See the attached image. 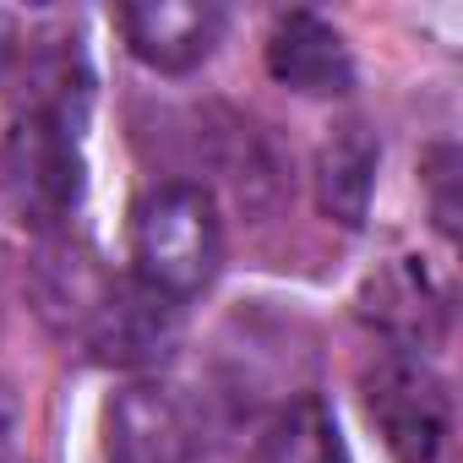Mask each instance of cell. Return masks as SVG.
Instances as JSON below:
<instances>
[{
  "label": "cell",
  "mask_w": 463,
  "mask_h": 463,
  "mask_svg": "<svg viewBox=\"0 0 463 463\" xmlns=\"http://www.w3.org/2000/svg\"><path fill=\"white\" fill-rule=\"evenodd\" d=\"M131 262L147 289L185 306L213 289L223 268V213L218 196L196 180L147 185L131 207Z\"/></svg>",
  "instance_id": "1"
},
{
  "label": "cell",
  "mask_w": 463,
  "mask_h": 463,
  "mask_svg": "<svg viewBox=\"0 0 463 463\" xmlns=\"http://www.w3.org/2000/svg\"><path fill=\"white\" fill-rule=\"evenodd\" d=\"M82 131L50 109H12L0 126V207L28 235H61L82 207Z\"/></svg>",
  "instance_id": "2"
},
{
  "label": "cell",
  "mask_w": 463,
  "mask_h": 463,
  "mask_svg": "<svg viewBox=\"0 0 463 463\" xmlns=\"http://www.w3.org/2000/svg\"><path fill=\"white\" fill-rule=\"evenodd\" d=\"M360 398H365V420L376 425L382 447L398 463H436L441 458V447L452 436V392L430 360L403 354V349H382L360 371Z\"/></svg>",
  "instance_id": "3"
},
{
  "label": "cell",
  "mask_w": 463,
  "mask_h": 463,
  "mask_svg": "<svg viewBox=\"0 0 463 463\" xmlns=\"http://www.w3.org/2000/svg\"><path fill=\"white\" fill-rule=\"evenodd\" d=\"M104 463H207L202 409L169 382H131L104 409Z\"/></svg>",
  "instance_id": "4"
},
{
  "label": "cell",
  "mask_w": 463,
  "mask_h": 463,
  "mask_svg": "<svg viewBox=\"0 0 463 463\" xmlns=\"http://www.w3.org/2000/svg\"><path fill=\"white\" fill-rule=\"evenodd\" d=\"M185 333V306L164 300L158 289H147L142 279H109L93 300V311L82 317L77 338L99 365L115 371H147L164 365L180 349Z\"/></svg>",
  "instance_id": "5"
},
{
  "label": "cell",
  "mask_w": 463,
  "mask_h": 463,
  "mask_svg": "<svg viewBox=\"0 0 463 463\" xmlns=\"http://www.w3.org/2000/svg\"><path fill=\"white\" fill-rule=\"evenodd\" d=\"M354 311L376 338H387V349L430 360V349L447 338L452 295H447V284L436 279V268L425 257L398 251V257H387L365 273V284L354 295Z\"/></svg>",
  "instance_id": "6"
},
{
  "label": "cell",
  "mask_w": 463,
  "mask_h": 463,
  "mask_svg": "<svg viewBox=\"0 0 463 463\" xmlns=\"http://www.w3.org/2000/svg\"><path fill=\"white\" fill-rule=\"evenodd\" d=\"M115 28L126 39V50L158 71V77H191L213 61V50L223 44V6L213 0H142V6H120Z\"/></svg>",
  "instance_id": "7"
},
{
  "label": "cell",
  "mask_w": 463,
  "mask_h": 463,
  "mask_svg": "<svg viewBox=\"0 0 463 463\" xmlns=\"http://www.w3.org/2000/svg\"><path fill=\"white\" fill-rule=\"evenodd\" d=\"M268 77L300 99H344L354 88V61L327 17L284 12L268 33Z\"/></svg>",
  "instance_id": "8"
},
{
  "label": "cell",
  "mask_w": 463,
  "mask_h": 463,
  "mask_svg": "<svg viewBox=\"0 0 463 463\" xmlns=\"http://www.w3.org/2000/svg\"><path fill=\"white\" fill-rule=\"evenodd\" d=\"M376 169H382V142L365 120H344L311 164V191L327 223L338 229H365L371 196H376Z\"/></svg>",
  "instance_id": "9"
},
{
  "label": "cell",
  "mask_w": 463,
  "mask_h": 463,
  "mask_svg": "<svg viewBox=\"0 0 463 463\" xmlns=\"http://www.w3.org/2000/svg\"><path fill=\"white\" fill-rule=\"evenodd\" d=\"M257 463H349L333 409L317 392L289 398L257 436Z\"/></svg>",
  "instance_id": "10"
},
{
  "label": "cell",
  "mask_w": 463,
  "mask_h": 463,
  "mask_svg": "<svg viewBox=\"0 0 463 463\" xmlns=\"http://www.w3.org/2000/svg\"><path fill=\"white\" fill-rule=\"evenodd\" d=\"M430 207H436V229L452 241L458 235V202H452V185H458V153L452 147H436L430 153Z\"/></svg>",
  "instance_id": "11"
},
{
  "label": "cell",
  "mask_w": 463,
  "mask_h": 463,
  "mask_svg": "<svg viewBox=\"0 0 463 463\" xmlns=\"http://www.w3.org/2000/svg\"><path fill=\"white\" fill-rule=\"evenodd\" d=\"M17 430H23V403H17L12 382H0V463L12 458V447H17Z\"/></svg>",
  "instance_id": "12"
}]
</instances>
